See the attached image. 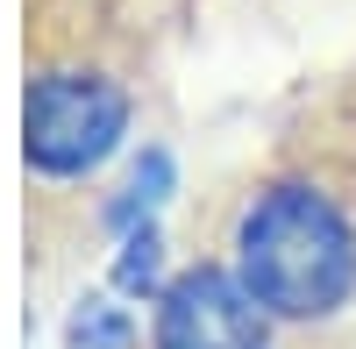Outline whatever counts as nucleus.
<instances>
[{"instance_id":"obj_2","label":"nucleus","mask_w":356,"mask_h":349,"mask_svg":"<svg viewBox=\"0 0 356 349\" xmlns=\"http://www.w3.org/2000/svg\"><path fill=\"white\" fill-rule=\"evenodd\" d=\"M214 257L300 342L356 314V143L321 114L221 193Z\"/></svg>"},{"instance_id":"obj_6","label":"nucleus","mask_w":356,"mask_h":349,"mask_svg":"<svg viewBox=\"0 0 356 349\" xmlns=\"http://www.w3.org/2000/svg\"><path fill=\"white\" fill-rule=\"evenodd\" d=\"M136 8H150L157 22H171V15H178V0H136Z\"/></svg>"},{"instance_id":"obj_5","label":"nucleus","mask_w":356,"mask_h":349,"mask_svg":"<svg viewBox=\"0 0 356 349\" xmlns=\"http://www.w3.org/2000/svg\"><path fill=\"white\" fill-rule=\"evenodd\" d=\"M107 243H114V257H107V285H114V293H129L136 307H150L157 285L178 271L171 250H164V221H136V228H122V236H107Z\"/></svg>"},{"instance_id":"obj_4","label":"nucleus","mask_w":356,"mask_h":349,"mask_svg":"<svg viewBox=\"0 0 356 349\" xmlns=\"http://www.w3.org/2000/svg\"><path fill=\"white\" fill-rule=\"evenodd\" d=\"M57 349H150V328H143V314L129 293H114V285H86V293L65 307V335Z\"/></svg>"},{"instance_id":"obj_3","label":"nucleus","mask_w":356,"mask_h":349,"mask_svg":"<svg viewBox=\"0 0 356 349\" xmlns=\"http://www.w3.org/2000/svg\"><path fill=\"white\" fill-rule=\"evenodd\" d=\"M143 328H150V349H285L292 342L214 250L186 257L157 285V300L143 307Z\"/></svg>"},{"instance_id":"obj_1","label":"nucleus","mask_w":356,"mask_h":349,"mask_svg":"<svg viewBox=\"0 0 356 349\" xmlns=\"http://www.w3.org/2000/svg\"><path fill=\"white\" fill-rule=\"evenodd\" d=\"M157 15L136 0H22V186L36 271L93 236V200L143 143Z\"/></svg>"}]
</instances>
